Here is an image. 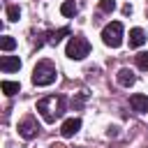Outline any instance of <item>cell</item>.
<instances>
[{"label": "cell", "mask_w": 148, "mask_h": 148, "mask_svg": "<svg viewBox=\"0 0 148 148\" xmlns=\"http://www.w3.org/2000/svg\"><path fill=\"white\" fill-rule=\"evenodd\" d=\"M37 111L42 113V118L46 123H56L62 113H65V97L60 95H49V97H42L37 102Z\"/></svg>", "instance_id": "1"}, {"label": "cell", "mask_w": 148, "mask_h": 148, "mask_svg": "<svg viewBox=\"0 0 148 148\" xmlns=\"http://www.w3.org/2000/svg\"><path fill=\"white\" fill-rule=\"evenodd\" d=\"M56 67L51 65V62H37V67L32 69V83L35 86H51L53 81H56Z\"/></svg>", "instance_id": "2"}, {"label": "cell", "mask_w": 148, "mask_h": 148, "mask_svg": "<svg viewBox=\"0 0 148 148\" xmlns=\"http://www.w3.org/2000/svg\"><path fill=\"white\" fill-rule=\"evenodd\" d=\"M65 53H67V58H72V60H83L88 53H90V44H88V39L86 37H72L69 42H67V49H65Z\"/></svg>", "instance_id": "3"}, {"label": "cell", "mask_w": 148, "mask_h": 148, "mask_svg": "<svg viewBox=\"0 0 148 148\" xmlns=\"http://www.w3.org/2000/svg\"><path fill=\"white\" fill-rule=\"evenodd\" d=\"M102 42H104L106 46H111V49H118V46L123 44V23H120V21L109 23V25L102 30Z\"/></svg>", "instance_id": "4"}, {"label": "cell", "mask_w": 148, "mask_h": 148, "mask_svg": "<svg viewBox=\"0 0 148 148\" xmlns=\"http://www.w3.org/2000/svg\"><path fill=\"white\" fill-rule=\"evenodd\" d=\"M37 132H39V125H37V120L35 118H23L21 123H18V134L23 136V139H35L37 136Z\"/></svg>", "instance_id": "5"}, {"label": "cell", "mask_w": 148, "mask_h": 148, "mask_svg": "<svg viewBox=\"0 0 148 148\" xmlns=\"http://www.w3.org/2000/svg\"><path fill=\"white\" fill-rule=\"evenodd\" d=\"M18 67H21L18 56H2L0 58V69L2 72H18Z\"/></svg>", "instance_id": "6"}, {"label": "cell", "mask_w": 148, "mask_h": 148, "mask_svg": "<svg viewBox=\"0 0 148 148\" xmlns=\"http://www.w3.org/2000/svg\"><path fill=\"white\" fill-rule=\"evenodd\" d=\"M79 130H81V118H69V120H65V123H62L60 134H62V136H74Z\"/></svg>", "instance_id": "7"}, {"label": "cell", "mask_w": 148, "mask_h": 148, "mask_svg": "<svg viewBox=\"0 0 148 148\" xmlns=\"http://www.w3.org/2000/svg\"><path fill=\"white\" fill-rule=\"evenodd\" d=\"M130 104H132V109H134V111L146 113V111H148V95L136 92V95H132V97H130Z\"/></svg>", "instance_id": "8"}, {"label": "cell", "mask_w": 148, "mask_h": 148, "mask_svg": "<svg viewBox=\"0 0 148 148\" xmlns=\"http://www.w3.org/2000/svg\"><path fill=\"white\" fill-rule=\"evenodd\" d=\"M146 44V32L141 28H132L130 30V46L136 49V46H143Z\"/></svg>", "instance_id": "9"}, {"label": "cell", "mask_w": 148, "mask_h": 148, "mask_svg": "<svg viewBox=\"0 0 148 148\" xmlns=\"http://www.w3.org/2000/svg\"><path fill=\"white\" fill-rule=\"evenodd\" d=\"M134 81H136V76H134V72H132V69L123 67V69L118 72V83H120V86L130 88V86H134Z\"/></svg>", "instance_id": "10"}, {"label": "cell", "mask_w": 148, "mask_h": 148, "mask_svg": "<svg viewBox=\"0 0 148 148\" xmlns=\"http://www.w3.org/2000/svg\"><path fill=\"white\" fill-rule=\"evenodd\" d=\"M67 35H69V28H60V30H53V32H49V39H46V42L56 46V44H58L62 37H67Z\"/></svg>", "instance_id": "11"}, {"label": "cell", "mask_w": 148, "mask_h": 148, "mask_svg": "<svg viewBox=\"0 0 148 148\" xmlns=\"http://www.w3.org/2000/svg\"><path fill=\"white\" fill-rule=\"evenodd\" d=\"M60 12H62V16H74V14L79 12V7H76L74 0H65V2L60 5Z\"/></svg>", "instance_id": "12"}, {"label": "cell", "mask_w": 148, "mask_h": 148, "mask_svg": "<svg viewBox=\"0 0 148 148\" xmlns=\"http://www.w3.org/2000/svg\"><path fill=\"white\" fill-rule=\"evenodd\" d=\"M0 88H2V92H5V95H16V92L21 90V86H18L16 81H2V83H0Z\"/></svg>", "instance_id": "13"}, {"label": "cell", "mask_w": 148, "mask_h": 148, "mask_svg": "<svg viewBox=\"0 0 148 148\" xmlns=\"http://www.w3.org/2000/svg\"><path fill=\"white\" fill-rule=\"evenodd\" d=\"M0 46H2V51H12V49L16 46V39L9 37V35H5V37L0 39Z\"/></svg>", "instance_id": "14"}, {"label": "cell", "mask_w": 148, "mask_h": 148, "mask_svg": "<svg viewBox=\"0 0 148 148\" xmlns=\"http://www.w3.org/2000/svg\"><path fill=\"white\" fill-rule=\"evenodd\" d=\"M18 16H21V9H18L16 5H9V7H7V18H9V21H18Z\"/></svg>", "instance_id": "15"}, {"label": "cell", "mask_w": 148, "mask_h": 148, "mask_svg": "<svg viewBox=\"0 0 148 148\" xmlns=\"http://www.w3.org/2000/svg\"><path fill=\"white\" fill-rule=\"evenodd\" d=\"M136 65H139V69H148V51L136 53Z\"/></svg>", "instance_id": "16"}, {"label": "cell", "mask_w": 148, "mask_h": 148, "mask_svg": "<svg viewBox=\"0 0 148 148\" xmlns=\"http://www.w3.org/2000/svg\"><path fill=\"white\" fill-rule=\"evenodd\" d=\"M99 9L102 12H113L116 9V0H99Z\"/></svg>", "instance_id": "17"}]
</instances>
